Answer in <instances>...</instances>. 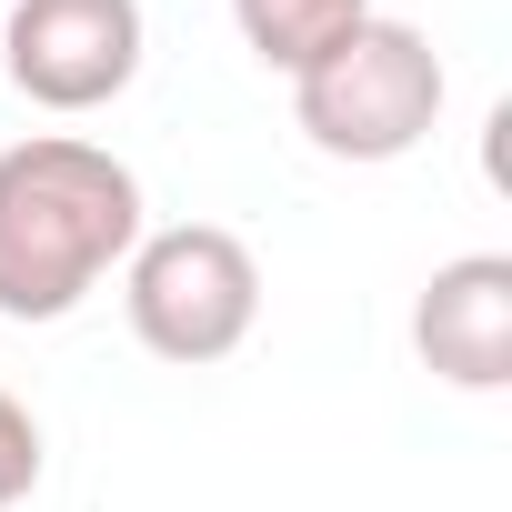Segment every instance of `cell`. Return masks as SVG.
<instances>
[{
	"label": "cell",
	"instance_id": "6da1fadb",
	"mask_svg": "<svg viewBox=\"0 0 512 512\" xmlns=\"http://www.w3.org/2000/svg\"><path fill=\"white\" fill-rule=\"evenodd\" d=\"M141 241V181L71 131L0 151V312L61 322L121 251Z\"/></svg>",
	"mask_w": 512,
	"mask_h": 512
},
{
	"label": "cell",
	"instance_id": "7a4b0ae2",
	"mask_svg": "<svg viewBox=\"0 0 512 512\" xmlns=\"http://www.w3.org/2000/svg\"><path fill=\"white\" fill-rule=\"evenodd\" d=\"M292 111L332 161H402L442 121V51L412 21H352L322 61L292 71Z\"/></svg>",
	"mask_w": 512,
	"mask_h": 512
},
{
	"label": "cell",
	"instance_id": "3957f363",
	"mask_svg": "<svg viewBox=\"0 0 512 512\" xmlns=\"http://www.w3.org/2000/svg\"><path fill=\"white\" fill-rule=\"evenodd\" d=\"M262 312V262L221 221H171L131 241V332L161 362H221Z\"/></svg>",
	"mask_w": 512,
	"mask_h": 512
},
{
	"label": "cell",
	"instance_id": "277c9868",
	"mask_svg": "<svg viewBox=\"0 0 512 512\" xmlns=\"http://www.w3.org/2000/svg\"><path fill=\"white\" fill-rule=\"evenodd\" d=\"M0 61L41 111H101L141 71V0H11Z\"/></svg>",
	"mask_w": 512,
	"mask_h": 512
},
{
	"label": "cell",
	"instance_id": "5b68a950",
	"mask_svg": "<svg viewBox=\"0 0 512 512\" xmlns=\"http://www.w3.org/2000/svg\"><path fill=\"white\" fill-rule=\"evenodd\" d=\"M412 342L442 382L462 392H502L512 382V262L502 251H462L442 262L412 302Z\"/></svg>",
	"mask_w": 512,
	"mask_h": 512
},
{
	"label": "cell",
	"instance_id": "8992f818",
	"mask_svg": "<svg viewBox=\"0 0 512 512\" xmlns=\"http://www.w3.org/2000/svg\"><path fill=\"white\" fill-rule=\"evenodd\" d=\"M241 11V41L262 51L272 71H302V61H322L352 21H372V0H231Z\"/></svg>",
	"mask_w": 512,
	"mask_h": 512
},
{
	"label": "cell",
	"instance_id": "52a82bcc",
	"mask_svg": "<svg viewBox=\"0 0 512 512\" xmlns=\"http://www.w3.org/2000/svg\"><path fill=\"white\" fill-rule=\"evenodd\" d=\"M31 482H41V422L11 402V382H0V512H11Z\"/></svg>",
	"mask_w": 512,
	"mask_h": 512
}]
</instances>
